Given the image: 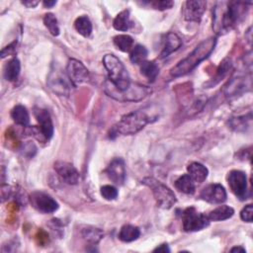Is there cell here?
Segmentation results:
<instances>
[{"instance_id":"cell-1","label":"cell","mask_w":253,"mask_h":253,"mask_svg":"<svg viewBox=\"0 0 253 253\" xmlns=\"http://www.w3.org/2000/svg\"><path fill=\"white\" fill-rule=\"evenodd\" d=\"M245 2H218L212 11V29L218 36L230 32L246 13Z\"/></svg>"},{"instance_id":"cell-2","label":"cell","mask_w":253,"mask_h":253,"mask_svg":"<svg viewBox=\"0 0 253 253\" xmlns=\"http://www.w3.org/2000/svg\"><path fill=\"white\" fill-rule=\"evenodd\" d=\"M216 43V39L211 37L201 42L187 57L179 61L171 70L170 74L173 77H180L191 72L203 60H205L213 50Z\"/></svg>"},{"instance_id":"cell-3","label":"cell","mask_w":253,"mask_h":253,"mask_svg":"<svg viewBox=\"0 0 253 253\" xmlns=\"http://www.w3.org/2000/svg\"><path fill=\"white\" fill-rule=\"evenodd\" d=\"M154 117L149 116L145 111L138 110L128 113L111 128L110 137L114 138L118 134L130 135L141 130L147 124L155 121Z\"/></svg>"},{"instance_id":"cell-4","label":"cell","mask_w":253,"mask_h":253,"mask_svg":"<svg viewBox=\"0 0 253 253\" xmlns=\"http://www.w3.org/2000/svg\"><path fill=\"white\" fill-rule=\"evenodd\" d=\"M103 64L108 72L111 84L119 91L123 92L131 85L129 74L122 61L114 54L109 53L103 57Z\"/></svg>"},{"instance_id":"cell-5","label":"cell","mask_w":253,"mask_h":253,"mask_svg":"<svg viewBox=\"0 0 253 253\" xmlns=\"http://www.w3.org/2000/svg\"><path fill=\"white\" fill-rule=\"evenodd\" d=\"M141 183L151 190L153 197L156 201V204L159 208L168 210L171 209L177 202L174 192L166 185L157 181L156 179L146 177L141 181Z\"/></svg>"},{"instance_id":"cell-6","label":"cell","mask_w":253,"mask_h":253,"mask_svg":"<svg viewBox=\"0 0 253 253\" xmlns=\"http://www.w3.org/2000/svg\"><path fill=\"white\" fill-rule=\"evenodd\" d=\"M105 92L108 94V96L119 100V101H139L143 98H145L150 92L151 89H149L146 86H142L139 84H132L128 89L126 91H119L117 90L110 81L105 83Z\"/></svg>"},{"instance_id":"cell-7","label":"cell","mask_w":253,"mask_h":253,"mask_svg":"<svg viewBox=\"0 0 253 253\" xmlns=\"http://www.w3.org/2000/svg\"><path fill=\"white\" fill-rule=\"evenodd\" d=\"M181 217L183 222V229L187 232L204 229L210 224L208 215L199 212L194 207L185 209L181 214Z\"/></svg>"},{"instance_id":"cell-8","label":"cell","mask_w":253,"mask_h":253,"mask_svg":"<svg viewBox=\"0 0 253 253\" xmlns=\"http://www.w3.org/2000/svg\"><path fill=\"white\" fill-rule=\"evenodd\" d=\"M228 186L231 192L240 200L247 198V176L243 171L232 170L227 176Z\"/></svg>"},{"instance_id":"cell-9","label":"cell","mask_w":253,"mask_h":253,"mask_svg":"<svg viewBox=\"0 0 253 253\" xmlns=\"http://www.w3.org/2000/svg\"><path fill=\"white\" fill-rule=\"evenodd\" d=\"M66 72H67L69 81L74 86L84 83L88 81L90 78V74L87 67L81 61L74 58H71L68 60Z\"/></svg>"},{"instance_id":"cell-10","label":"cell","mask_w":253,"mask_h":253,"mask_svg":"<svg viewBox=\"0 0 253 253\" xmlns=\"http://www.w3.org/2000/svg\"><path fill=\"white\" fill-rule=\"evenodd\" d=\"M30 201L35 209L43 213H51L57 211V202L49 195L43 192H34L30 196Z\"/></svg>"},{"instance_id":"cell-11","label":"cell","mask_w":253,"mask_h":253,"mask_svg":"<svg viewBox=\"0 0 253 253\" xmlns=\"http://www.w3.org/2000/svg\"><path fill=\"white\" fill-rule=\"evenodd\" d=\"M67 79H69L68 76L61 73L60 70L55 69L54 71L50 72L47 79V84L49 88L57 95L68 96L70 92V81H68Z\"/></svg>"},{"instance_id":"cell-12","label":"cell","mask_w":253,"mask_h":253,"mask_svg":"<svg viewBox=\"0 0 253 253\" xmlns=\"http://www.w3.org/2000/svg\"><path fill=\"white\" fill-rule=\"evenodd\" d=\"M200 197L210 204L220 205L226 200V191L220 184H211L202 190Z\"/></svg>"},{"instance_id":"cell-13","label":"cell","mask_w":253,"mask_h":253,"mask_svg":"<svg viewBox=\"0 0 253 253\" xmlns=\"http://www.w3.org/2000/svg\"><path fill=\"white\" fill-rule=\"evenodd\" d=\"M207 2L203 0H189L185 2L183 16L186 21L200 22L205 11Z\"/></svg>"},{"instance_id":"cell-14","label":"cell","mask_w":253,"mask_h":253,"mask_svg":"<svg viewBox=\"0 0 253 253\" xmlns=\"http://www.w3.org/2000/svg\"><path fill=\"white\" fill-rule=\"evenodd\" d=\"M54 170L64 183L69 185L77 184L79 172L72 164L65 161H56L54 163Z\"/></svg>"},{"instance_id":"cell-15","label":"cell","mask_w":253,"mask_h":253,"mask_svg":"<svg viewBox=\"0 0 253 253\" xmlns=\"http://www.w3.org/2000/svg\"><path fill=\"white\" fill-rule=\"evenodd\" d=\"M108 178L116 185H123L126 180V166L122 158H114L106 169Z\"/></svg>"},{"instance_id":"cell-16","label":"cell","mask_w":253,"mask_h":253,"mask_svg":"<svg viewBox=\"0 0 253 253\" xmlns=\"http://www.w3.org/2000/svg\"><path fill=\"white\" fill-rule=\"evenodd\" d=\"M34 115L40 125V128L46 140H49L53 135V124L51 117L47 110L36 107L34 109Z\"/></svg>"},{"instance_id":"cell-17","label":"cell","mask_w":253,"mask_h":253,"mask_svg":"<svg viewBox=\"0 0 253 253\" xmlns=\"http://www.w3.org/2000/svg\"><path fill=\"white\" fill-rule=\"evenodd\" d=\"M182 45V40L175 33H168L165 36L164 45L160 52V58L169 56L172 52L176 51Z\"/></svg>"},{"instance_id":"cell-18","label":"cell","mask_w":253,"mask_h":253,"mask_svg":"<svg viewBox=\"0 0 253 253\" xmlns=\"http://www.w3.org/2000/svg\"><path fill=\"white\" fill-rule=\"evenodd\" d=\"M188 175L193 179L195 183H203L209 174L208 168L200 162H192L187 167Z\"/></svg>"},{"instance_id":"cell-19","label":"cell","mask_w":253,"mask_h":253,"mask_svg":"<svg viewBox=\"0 0 253 253\" xmlns=\"http://www.w3.org/2000/svg\"><path fill=\"white\" fill-rule=\"evenodd\" d=\"M20 70H21V64L20 61L17 57H13L11 58L4 67V78L7 81H15L19 74H20Z\"/></svg>"},{"instance_id":"cell-20","label":"cell","mask_w":253,"mask_h":253,"mask_svg":"<svg viewBox=\"0 0 253 253\" xmlns=\"http://www.w3.org/2000/svg\"><path fill=\"white\" fill-rule=\"evenodd\" d=\"M233 213H234V210L231 207L222 205V206H219L216 209L212 210L211 211H210L207 215H208L210 221L211 220L218 221V220H224V219L231 217L233 215Z\"/></svg>"},{"instance_id":"cell-21","label":"cell","mask_w":253,"mask_h":253,"mask_svg":"<svg viewBox=\"0 0 253 253\" xmlns=\"http://www.w3.org/2000/svg\"><path fill=\"white\" fill-rule=\"evenodd\" d=\"M175 188L184 194L192 195L195 193V182L188 174H184L175 181Z\"/></svg>"},{"instance_id":"cell-22","label":"cell","mask_w":253,"mask_h":253,"mask_svg":"<svg viewBox=\"0 0 253 253\" xmlns=\"http://www.w3.org/2000/svg\"><path fill=\"white\" fill-rule=\"evenodd\" d=\"M11 117L13 119V121L22 126H28L29 122H30V116H29V112L27 111L26 107L22 106V105H17L15 106L12 111H11Z\"/></svg>"},{"instance_id":"cell-23","label":"cell","mask_w":253,"mask_h":253,"mask_svg":"<svg viewBox=\"0 0 253 253\" xmlns=\"http://www.w3.org/2000/svg\"><path fill=\"white\" fill-rule=\"evenodd\" d=\"M140 235V230L137 226L131 225V224H125L122 226L119 238L124 242H131L136 240Z\"/></svg>"},{"instance_id":"cell-24","label":"cell","mask_w":253,"mask_h":253,"mask_svg":"<svg viewBox=\"0 0 253 253\" xmlns=\"http://www.w3.org/2000/svg\"><path fill=\"white\" fill-rule=\"evenodd\" d=\"M113 26L117 31H121V32L127 31L131 26V22L129 20V11L124 10L120 12L114 19Z\"/></svg>"},{"instance_id":"cell-25","label":"cell","mask_w":253,"mask_h":253,"mask_svg":"<svg viewBox=\"0 0 253 253\" xmlns=\"http://www.w3.org/2000/svg\"><path fill=\"white\" fill-rule=\"evenodd\" d=\"M74 27L84 38H88L92 33V23L87 16L78 17L74 22Z\"/></svg>"},{"instance_id":"cell-26","label":"cell","mask_w":253,"mask_h":253,"mask_svg":"<svg viewBox=\"0 0 253 253\" xmlns=\"http://www.w3.org/2000/svg\"><path fill=\"white\" fill-rule=\"evenodd\" d=\"M140 72L149 81H154L159 74V66L155 61H144L140 64Z\"/></svg>"},{"instance_id":"cell-27","label":"cell","mask_w":253,"mask_h":253,"mask_svg":"<svg viewBox=\"0 0 253 253\" xmlns=\"http://www.w3.org/2000/svg\"><path fill=\"white\" fill-rule=\"evenodd\" d=\"M81 234H82V237L89 243L91 244H96L98 243L104 233L101 229L99 228H96V227H93V226H87V227H84L82 230H81Z\"/></svg>"},{"instance_id":"cell-28","label":"cell","mask_w":253,"mask_h":253,"mask_svg":"<svg viewBox=\"0 0 253 253\" xmlns=\"http://www.w3.org/2000/svg\"><path fill=\"white\" fill-rule=\"evenodd\" d=\"M148 51L142 44H136L132 47L129 53V59L133 64H141L145 61Z\"/></svg>"},{"instance_id":"cell-29","label":"cell","mask_w":253,"mask_h":253,"mask_svg":"<svg viewBox=\"0 0 253 253\" xmlns=\"http://www.w3.org/2000/svg\"><path fill=\"white\" fill-rule=\"evenodd\" d=\"M115 45L122 51H128L132 47L133 40L128 35H118L113 39Z\"/></svg>"},{"instance_id":"cell-30","label":"cell","mask_w":253,"mask_h":253,"mask_svg":"<svg viewBox=\"0 0 253 253\" xmlns=\"http://www.w3.org/2000/svg\"><path fill=\"white\" fill-rule=\"evenodd\" d=\"M43 24L52 36L56 37L59 35V27L57 24V19L52 13H47L43 16Z\"/></svg>"},{"instance_id":"cell-31","label":"cell","mask_w":253,"mask_h":253,"mask_svg":"<svg viewBox=\"0 0 253 253\" xmlns=\"http://www.w3.org/2000/svg\"><path fill=\"white\" fill-rule=\"evenodd\" d=\"M230 66H231V63H230V60H228V59H224V60L221 62V64L219 65V67H218V69H217L216 75H215V77H214V79H213L214 82L211 84V86L214 85V84H216V83H218V82L226 75L227 71L230 69Z\"/></svg>"},{"instance_id":"cell-32","label":"cell","mask_w":253,"mask_h":253,"mask_svg":"<svg viewBox=\"0 0 253 253\" xmlns=\"http://www.w3.org/2000/svg\"><path fill=\"white\" fill-rule=\"evenodd\" d=\"M101 195L107 201H113L118 197V190L111 185H105L101 187Z\"/></svg>"},{"instance_id":"cell-33","label":"cell","mask_w":253,"mask_h":253,"mask_svg":"<svg viewBox=\"0 0 253 253\" xmlns=\"http://www.w3.org/2000/svg\"><path fill=\"white\" fill-rule=\"evenodd\" d=\"M142 4H146L151 6L152 8L156 9V10H166V9H170L174 3L173 1H169V0H163V1H150V2H143Z\"/></svg>"},{"instance_id":"cell-34","label":"cell","mask_w":253,"mask_h":253,"mask_svg":"<svg viewBox=\"0 0 253 253\" xmlns=\"http://www.w3.org/2000/svg\"><path fill=\"white\" fill-rule=\"evenodd\" d=\"M253 216V206L251 204L245 206L240 211V217L246 222H251Z\"/></svg>"},{"instance_id":"cell-35","label":"cell","mask_w":253,"mask_h":253,"mask_svg":"<svg viewBox=\"0 0 253 253\" xmlns=\"http://www.w3.org/2000/svg\"><path fill=\"white\" fill-rule=\"evenodd\" d=\"M36 151H37V148H36L35 144L32 143V142H30V141H29L28 143H26V144L23 145L22 153H23L24 155L28 156V157H33L34 154L36 153Z\"/></svg>"},{"instance_id":"cell-36","label":"cell","mask_w":253,"mask_h":253,"mask_svg":"<svg viewBox=\"0 0 253 253\" xmlns=\"http://www.w3.org/2000/svg\"><path fill=\"white\" fill-rule=\"evenodd\" d=\"M16 45H17V42L15 41V42H13L12 43H10L9 45L5 46V47L1 50V57L4 58L5 56L12 54V53L15 51V49H16Z\"/></svg>"},{"instance_id":"cell-37","label":"cell","mask_w":253,"mask_h":253,"mask_svg":"<svg viewBox=\"0 0 253 253\" xmlns=\"http://www.w3.org/2000/svg\"><path fill=\"white\" fill-rule=\"evenodd\" d=\"M1 192H2V202H4L5 199H9V197L12 194L11 188L9 186H4V185H2Z\"/></svg>"},{"instance_id":"cell-38","label":"cell","mask_w":253,"mask_h":253,"mask_svg":"<svg viewBox=\"0 0 253 253\" xmlns=\"http://www.w3.org/2000/svg\"><path fill=\"white\" fill-rule=\"evenodd\" d=\"M153 251H154V252H170V249H169V247H168L167 244L163 243V244L157 246Z\"/></svg>"},{"instance_id":"cell-39","label":"cell","mask_w":253,"mask_h":253,"mask_svg":"<svg viewBox=\"0 0 253 253\" xmlns=\"http://www.w3.org/2000/svg\"><path fill=\"white\" fill-rule=\"evenodd\" d=\"M22 4L24 6H26L27 8H34L39 4V1H33V0H26V1H22Z\"/></svg>"},{"instance_id":"cell-40","label":"cell","mask_w":253,"mask_h":253,"mask_svg":"<svg viewBox=\"0 0 253 253\" xmlns=\"http://www.w3.org/2000/svg\"><path fill=\"white\" fill-rule=\"evenodd\" d=\"M42 4H43V6H44V7L50 8V7H52L53 5H55V4H56V1H43V2H42Z\"/></svg>"},{"instance_id":"cell-41","label":"cell","mask_w":253,"mask_h":253,"mask_svg":"<svg viewBox=\"0 0 253 253\" xmlns=\"http://www.w3.org/2000/svg\"><path fill=\"white\" fill-rule=\"evenodd\" d=\"M230 251L231 252H242L243 253V252H245V249L243 247H241V246H235V247L231 248Z\"/></svg>"}]
</instances>
